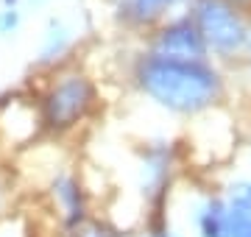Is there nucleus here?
Instances as JSON below:
<instances>
[{
	"mask_svg": "<svg viewBox=\"0 0 251 237\" xmlns=\"http://www.w3.org/2000/svg\"><path fill=\"white\" fill-rule=\"evenodd\" d=\"M201 53H204V37L190 23H176L165 28L153 45L156 59H171V62H196Z\"/></svg>",
	"mask_w": 251,
	"mask_h": 237,
	"instance_id": "obj_4",
	"label": "nucleus"
},
{
	"mask_svg": "<svg viewBox=\"0 0 251 237\" xmlns=\"http://www.w3.org/2000/svg\"><path fill=\"white\" fill-rule=\"evenodd\" d=\"M249 45H251V34H249Z\"/></svg>",
	"mask_w": 251,
	"mask_h": 237,
	"instance_id": "obj_8",
	"label": "nucleus"
},
{
	"mask_svg": "<svg viewBox=\"0 0 251 237\" xmlns=\"http://www.w3.org/2000/svg\"><path fill=\"white\" fill-rule=\"evenodd\" d=\"M140 81L159 103L181 112L201 109L218 95L215 73L198 62H171L153 56L140 67Z\"/></svg>",
	"mask_w": 251,
	"mask_h": 237,
	"instance_id": "obj_1",
	"label": "nucleus"
},
{
	"mask_svg": "<svg viewBox=\"0 0 251 237\" xmlns=\"http://www.w3.org/2000/svg\"><path fill=\"white\" fill-rule=\"evenodd\" d=\"M229 235L232 237H251V215L249 210L234 207L229 212Z\"/></svg>",
	"mask_w": 251,
	"mask_h": 237,
	"instance_id": "obj_6",
	"label": "nucleus"
},
{
	"mask_svg": "<svg viewBox=\"0 0 251 237\" xmlns=\"http://www.w3.org/2000/svg\"><path fill=\"white\" fill-rule=\"evenodd\" d=\"M92 100V87L81 75H67L62 84H56L45 100V118L50 126L64 128L87 112Z\"/></svg>",
	"mask_w": 251,
	"mask_h": 237,
	"instance_id": "obj_3",
	"label": "nucleus"
},
{
	"mask_svg": "<svg viewBox=\"0 0 251 237\" xmlns=\"http://www.w3.org/2000/svg\"><path fill=\"white\" fill-rule=\"evenodd\" d=\"M171 3L173 0H128V6L137 17H153V14H159V9L171 6Z\"/></svg>",
	"mask_w": 251,
	"mask_h": 237,
	"instance_id": "obj_7",
	"label": "nucleus"
},
{
	"mask_svg": "<svg viewBox=\"0 0 251 237\" xmlns=\"http://www.w3.org/2000/svg\"><path fill=\"white\" fill-rule=\"evenodd\" d=\"M196 23L201 37L215 47V50H234L246 39L243 23L232 11L226 0H198L196 3Z\"/></svg>",
	"mask_w": 251,
	"mask_h": 237,
	"instance_id": "obj_2",
	"label": "nucleus"
},
{
	"mask_svg": "<svg viewBox=\"0 0 251 237\" xmlns=\"http://www.w3.org/2000/svg\"><path fill=\"white\" fill-rule=\"evenodd\" d=\"M204 237H229V212H224L221 204H212L201 218Z\"/></svg>",
	"mask_w": 251,
	"mask_h": 237,
	"instance_id": "obj_5",
	"label": "nucleus"
}]
</instances>
